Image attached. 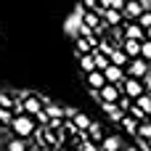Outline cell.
I'll return each mask as SVG.
<instances>
[{
  "mask_svg": "<svg viewBox=\"0 0 151 151\" xmlns=\"http://www.w3.org/2000/svg\"><path fill=\"white\" fill-rule=\"evenodd\" d=\"M8 127L13 130V138H21V141H29V138L37 133V125H35V119H32V117H27V114H19V117H13Z\"/></svg>",
  "mask_w": 151,
  "mask_h": 151,
  "instance_id": "cell-1",
  "label": "cell"
},
{
  "mask_svg": "<svg viewBox=\"0 0 151 151\" xmlns=\"http://www.w3.org/2000/svg\"><path fill=\"white\" fill-rule=\"evenodd\" d=\"M19 106H21V114H27V117H37L42 109H45V101L37 96V93H21L19 96Z\"/></svg>",
  "mask_w": 151,
  "mask_h": 151,
  "instance_id": "cell-2",
  "label": "cell"
},
{
  "mask_svg": "<svg viewBox=\"0 0 151 151\" xmlns=\"http://www.w3.org/2000/svg\"><path fill=\"white\" fill-rule=\"evenodd\" d=\"M149 69H151V64H146L143 58H133L125 66V77L127 80H146L149 77Z\"/></svg>",
  "mask_w": 151,
  "mask_h": 151,
  "instance_id": "cell-3",
  "label": "cell"
},
{
  "mask_svg": "<svg viewBox=\"0 0 151 151\" xmlns=\"http://www.w3.org/2000/svg\"><path fill=\"white\" fill-rule=\"evenodd\" d=\"M151 3H143V0H127L125 3V11H122V16H125V21H138L141 19V13L143 11H149Z\"/></svg>",
  "mask_w": 151,
  "mask_h": 151,
  "instance_id": "cell-4",
  "label": "cell"
},
{
  "mask_svg": "<svg viewBox=\"0 0 151 151\" xmlns=\"http://www.w3.org/2000/svg\"><path fill=\"white\" fill-rule=\"evenodd\" d=\"M119 88H122V96H127L130 101H135V98H141V96L146 93L143 80H127V77H125V82H122Z\"/></svg>",
  "mask_w": 151,
  "mask_h": 151,
  "instance_id": "cell-5",
  "label": "cell"
},
{
  "mask_svg": "<svg viewBox=\"0 0 151 151\" xmlns=\"http://www.w3.org/2000/svg\"><path fill=\"white\" fill-rule=\"evenodd\" d=\"M119 96H122V88H119V85H109V82L96 93V98H98L101 104H117Z\"/></svg>",
  "mask_w": 151,
  "mask_h": 151,
  "instance_id": "cell-6",
  "label": "cell"
},
{
  "mask_svg": "<svg viewBox=\"0 0 151 151\" xmlns=\"http://www.w3.org/2000/svg\"><path fill=\"white\" fill-rule=\"evenodd\" d=\"M82 16H85V8H82V5H77V8H74V13H72V16L66 19L64 29H66L69 35H77V29L82 27Z\"/></svg>",
  "mask_w": 151,
  "mask_h": 151,
  "instance_id": "cell-7",
  "label": "cell"
},
{
  "mask_svg": "<svg viewBox=\"0 0 151 151\" xmlns=\"http://www.w3.org/2000/svg\"><path fill=\"white\" fill-rule=\"evenodd\" d=\"M104 77H106V82H109V85H122V82H125V69H119V66L109 64V66H106V72H104Z\"/></svg>",
  "mask_w": 151,
  "mask_h": 151,
  "instance_id": "cell-8",
  "label": "cell"
},
{
  "mask_svg": "<svg viewBox=\"0 0 151 151\" xmlns=\"http://www.w3.org/2000/svg\"><path fill=\"white\" fill-rule=\"evenodd\" d=\"M119 48L125 50V56H127L130 61H133V58H141V42H135V40H122Z\"/></svg>",
  "mask_w": 151,
  "mask_h": 151,
  "instance_id": "cell-9",
  "label": "cell"
},
{
  "mask_svg": "<svg viewBox=\"0 0 151 151\" xmlns=\"http://www.w3.org/2000/svg\"><path fill=\"white\" fill-rule=\"evenodd\" d=\"M85 80H88V85H90V93H98V90L106 85L104 72H90V74H85Z\"/></svg>",
  "mask_w": 151,
  "mask_h": 151,
  "instance_id": "cell-10",
  "label": "cell"
},
{
  "mask_svg": "<svg viewBox=\"0 0 151 151\" xmlns=\"http://www.w3.org/2000/svg\"><path fill=\"white\" fill-rule=\"evenodd\" d=\"M96 45H98V42H90V40L74 37V50H77V56H88V53H93V50H96Z\"/></svg>",
  "mask_w": 151,
  "mask_h": 151,
  "instance_id": "cell-11",
  "label": "cell"
},
{
  "mask_svg": "<svg viewBox=\"0 0 151 151\" xmlns=\"http://www.w3.org/2000/svg\"><path fill=\"white\" fill-rule=\"evenodd\" d=\"M85 135H88V141H93V143H96V146H101V141H104V138H106V135H104V130H101V125H98V122H90V127H88V133H85Z\"/></svg>",
  "mask_w": 151,
  "mask_h": 151,
  "instance_id": "cell-12",
  "label": "cell"
},
{
  "mask_svg": "<svg viewBox=\"0 0 151 151\" xmlns=\"http://www.w3.org/2000/svg\"><path fill=\"white\" fill-rule=\"evenodd\" d=\"M101 151H122V141L117 138V135H106L104 141H101Z\"/></svg>",
  "mask_w": 151,
  "mask_h": 151,
  "instance_id": "cell-13",
  "label": "cell"
},
{
  "mask_svg": "<svg viewBox=\"0 0 151 151\" xmlns=\"http://www.w3.org/2000/svg\"><path fill=\"white\" fill-rule=\"evenodd\" d=\"M109 61H111L114 66H119V69H125V66L130 64V58L125 56V50H122V48H114V53H111V58H109Z\"/></svg>",
  "mask_w": 151,
  "mask_h": 151,
  "instance_id": "cell-14",
  "label": "cell"
},
{
  "mask_svg": "<svg viewBox=\"0 0 151 151\" xmlns=\"http://www.w3.org/2000/svg\"><path fill=\"white\" fill-rule=\"evenodd\" d=\"M138 125H141V122H135V119H133V117H127V114L119 119V127H122L125 133H130V135H138Z\"/></svg>",
  "mask_w": 151,
  "mask_h": 151,
  "instance_id": "cell-15",
  "label": "cell"
},
{
  "mask_svg": "<svg viewBox=\"0 0 151 151\" xmlns=\"http://www.w3.org/2000/svg\"><path fill=\"white\" fill-rule=\"evenodd\" d=\"M45 114H48V119H64V106L45 104Z\"/></svg>",
  "mask_w": 151,
  "mask_h": 151,
  "instance_id": "cell-16",
  "label": "cell"
},
{
  "mask_svg": "<svg viewBox=\"0 0 151 151\" xmlns=\"http://www.w3.org/2000/svg\"><path fill=\"white\" fill-rule=\"evenodd\" d=\"M133 104H135V106H138V109L149 117V111H151V96H149V93H143V96H141V98H135Z\"/></svg>",
  "mask_w": 151,
  "mask_h": 151,
  "instance_id": "cell-17",
  "label": "cell"
},
{
  "mask_svg": "<svg viewBox=\"0 0 151 151\" xmlns=\"http://www.w3.org/2000/svg\"><path fill=\"white\" fill-rule=\"evenodd\" d=\"M135 138L138 141H151V119H146V122L138 125V135Z\"/></svg>",
  "mask_w": 151,
  "mask_h": 151,
  "instance_id": "cell-18",
  "label": "cell"
},
{
  "mask_svg": "<svg viewBox=\"0 0 151 151\" xmlns=\"http://www.w3.org/2000/svg\"><path fill=\"white\" fill-rule=\"evenodd\" d=\"M5 149H8V151H27V149H29V143L21 141V138H11V141L5 143Z\"/></svg>",
  "mask_w": 151,
  "mask_h": 151,
  "instance_id": "cell-19",
  "label": "cell"
},
{
  "mask_svg": "<svg viewBox=\"0 0 151 151\" xmlns=\"http://www.w3.org/2000/svg\"><path fill=\"white\" fill-rule=\"evenodd\" d=\"M80 66H82V72H85V74L96 72V64H93V53H88V56H80Z\"/></svg>",
  "mask_w": 151,
  "mask_h": 151,
  "instance_id": "cell-20",
  "label": "cell"
},
{
  "mask_svg": "<svg viewBox=\"0 0 151 151\" xmlns=\"http://www.w3.org/2000/svg\"><path fill=\"white\" fill-rule=\"evenodd\" d=\"M135 24H138L141 29H151V8H149V11H143V13H141V19H138Z\"/></svg>",
  "mask_w": 151,
  "mask_h": 151,
  "instance_id": "cell-21",
  "label": "cell"
},
{
  "mask_svg": "<svg viewBox=\"0 0 151 151\" xmlns=\"http://www.w3.org/2000/svg\"><path fill=\"white\" fill-rule=\"evenodd\" d=\"M13 106H16V101H13L8 93H3V90H0V109H13Z\"/></svg>",
  "mask_w": 151,
  "mask_h": 151,
  "instance_id": "cell-22",
  "label": "cell"
},
{
  "mask_svg": "<svg viewBox=\"0 0 151 151\" xmlns=\"http://www.w3.org/2000/svg\"><path fill=\"white\" fill-rule=\"evenodd\" d=\"M141 58H143L146 64H151V42H149V40L141 42Z\"/></svg>",
  "mask_w": 151,
  "mask_h": 151,
  "instance_id": "cell-23",
  "label": "cell"
},
{
  "mask_svg": "<svg viewBox=\"0 0 151 151\" xmlns=\"http://www.w3.org/2000/svg\"><path fill=\"white\" fill-rule=\"evenodd\" d=\"M11 119H13V111L11 109H0V125H11Z\"/></svg>",
  "mask_w": 151,
  "mask_h": 151,
  "instance_id": "cell-24",
  "label": "cell"
},
{
  "mask_svg": "<svg viewBox=\"0 0 151 151\" xmlns=\"http://www.w3.org/2000/svg\"><path fill=\"white\" fill-rule=\"evenodd\" d=\"M74 114H77L74 106H64V119H74Z\"/></svg>",
  "mask_w": 151,
  "mask_h": 151,
  "instance_id": "cell-25",
  "label": "cell"
},
{
  "mask_svg": "<svg viewBox=\"0 0 151 151\" xmlns=\"http://www.w3.org/2000/svg\"><path fill=\"white\" fill-rule=\"evenodd\" d=\"M27 151H42V149H40V146H29Z\"/></svg>",
  "mask_w": 151,
  "mask_h": 151,
  "instance_id": "cell-26",
  "label": "cell"
},
{
  "mask_svg": "<svg viewBox=\"0 0 151 151\" xmlns=\"http://www.w3.org/2000/svg\"><path fill=\"white\" fill-rule=\"evenodd\" d=\"M146 40H149V42H151V29H146Z\"/></svg>",
  "mask_w": 151,
  "mask_h": 151,
  "instance_id": "cell-27",
  "label": "cell"
},
{
  "mask_svg": "<svg viewBox=\"0 0 151 151\" xmlns=\"http://www.w3.org/2000/svg\"><path fill=\"white\" fill-rule=\"evenodd\" d=\"M0 146H3V138H0Z\"/></svg>",
  "mask_w": 151,
  "mask_h": 151,
  "instance_id": "cell-28",
  "label": "cell"
},
{
  "mask_svg": "<svg viewBox=\"0 0 151 151\" xmlns=\"http://www.w3.org/2000/svg\"><path fill=\"white\" fill-rule=\"evenodd\" d=\"M149 119H151V111H149Z\"/></svg>",
  "mask_w": 151,
  "mask_h": 151,
  "instance_id": "cell-29",
  "label": "cell"
}]
</instances>
